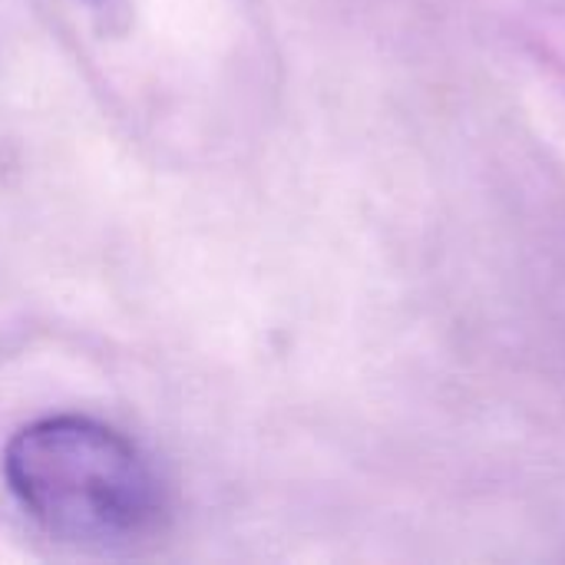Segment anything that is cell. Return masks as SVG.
<instances>
[{
  "mask_svg": "<svg viewBox=\"0 0 565 565\" xmlns=\"http://www.w3.org/2000/svg\"><path fill=\"white\" fill-rule=\"evenodd\" d=\"M3 480L17 503L56 540L122 546L162 513V483L119 430L89 417H43L3 450Z\"/></svg>",
  "mask_w": 565,
  "mask_h": 565,
  "instance_id": "cell-1",
  "label": "cell"
}]
</instances>
